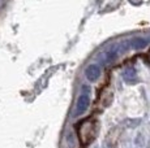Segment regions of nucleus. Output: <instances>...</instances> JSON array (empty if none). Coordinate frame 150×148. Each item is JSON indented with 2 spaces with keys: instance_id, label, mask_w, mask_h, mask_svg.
Wrapping results in <instances>:
<instances>
[{
  "instance_id": "2",
  "label": "nucleus",
  "mask_w": 150,
  "mask_h": 148,
  "mask_svg": "<svg viewBox=\"0 0 150 148\" xmlns=\"http://www.w3.org/2000/svg\"><path fill=\"white\" fill-rule=\"evenodd\" d=\"M85 75L90 82L98 81V78L100 77V68L98 65H89L85 69Z\"/></svg>"
},
{
  "instance_id": "3",
  "label": "nucleus",
  "mask_w": 150,
  "mask_h": 148,
  "mask_svg": "<svg viewBox=\"0 0 150 148\" xmlns=\"http://www.w3.org/2000/svg\"><path fill=\"white\" fill-rule=\"evenodd\" d=\"M149 43L148 39H144V38H133L131 40H128V47L129 48H133V50H141V48L146 47Z\"/></svg>"
},
{
  "instance_id": "1",
  "label": "nucleus",
  "mask_w": 150,
  "mask_h": 148,
  "mask_svg": "<svg viewBox=\"0 0 150 148\" xmlns=\"http://www.w3.org/2000/svg\"><path fill=\"white\" fill-rule=\"evenodd\" d=\"M90 104V96H89V87L82 86V94L80 95L79 100H77L76 105V114H82L86 112Z\"/></svg>"
}]
</instances>
